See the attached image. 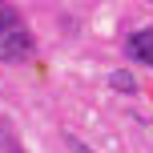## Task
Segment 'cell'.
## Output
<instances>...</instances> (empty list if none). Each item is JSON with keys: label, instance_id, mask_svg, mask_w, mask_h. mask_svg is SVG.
<instances>
[{"label": "cell", "instance_id": "obj_2", "mask_svg": "<svg viewBox=\"0 0 153 153\" xmlns=\"http://www.w3.org/2000/svg\"><path fill=\"white\" fill-rule=\"evenodd\" d=\"M125 53H129L133 61H141V65L153 69V28H137L129 40H125Z\"/></svg>", "mask_w": 153, "mask_h": 153}, {"label": "cell", "instance_id": "obj_1", "mask_svg": "<svg viewBox=\"0 0 153 153\" xmlns=\"http://www.w3.org/2000/svg\"><path fill=\"white\" fill-rule=\"evenodd\" d=\"M0 56H4V61L32 56V32L24 28V20L16 16V8H8V4H0Z\"/></svg>", "mask_w": 153, "mask_h": 153}, {"label": "cell", "instance_id": "obj_3", "mask_svg": "<svg viewBox=\"0 0 153 153\" xmlns=\"http://www.w3.org/2000/svg\"><path fill=\"white\" fill-rule=\"evenodd\" d=\"M109 85H113V89H125V93H133V89H137V81H133L129 73H113V76H109Z\"/></svg>", "mask_w": 153, "mask_h": 153}, {"label": "cell", "instance_id": "obj_4", "mask_svg": "<svg viewBox=\"0 0 153 153\" xmlns=\"http://www.w3.org/2000/svg\"><path fill=\"white\" fill-rule=\"evenodd\" d=\"M12 153H20V149H12Z\"/></svg>", "mask_w": 153, "mask_h": 153}]
</instances>
